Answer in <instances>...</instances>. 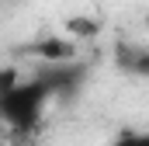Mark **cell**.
Instances as JSON below:
<instances>
[{"label":"cell","instance_id":"cell-1","mask_svg":"<svg viewBox=\"0 0 149 146\" xmlns=\"http://www.w3.org/2000/svg\"><path fill=\"white\" fill-rule=\"evenodd\" d=\"M52 101H56L52 84L42 73H35V77L21 80L14 91H7L0 98V125H7L10 132L28 136V132H35L42 125V118H45V111H49Z\"/></svg>","mask_w":149,"mask_h":146},{"label":"cell","instance_id":"cell-2","mask_svg":"<svg viewBox=\"0 0 149 146\" xmlns=\"http://www.w3.org/2000/svg\"><path fill=\"white\" fill-rule=\"evenodd\" d=\"M28 52L42 66H59V63H73L76 59V42L66 35H49V38H38Z\"/></svg>","mask_w":149,"mask_h":146},{"label":"cell","instance_id":"cell-3","mask_svg":"<svg viewBox=\"0 0 149 146\" xmlns=\"http://www.w3.org/2000/svg\"><path fill=\"white\" fill-rule=\"evenodd\" d=\"M114 66L128 77L149 80V45L142 42H118L114 45Z\"/></svg>","mask_w":149,"mask_h":146},{"label":"cell","instance_id":"cell-4","mask_svg":"<svg viewBox=\"0 0 149 146\" xmlns=\"http://www.w3.org/2000/svg\"><path fill=\"white\" fill-rule=\"evenodd\" d=\"M101 32V21H94V18H70L66 21V38H73L76 45H80V38H94Z\"/></svg>","mask_w":149,"mask_h":146},{"label":"cell","instance_id":"cell-5","mask_svg":"<svg viewBox=\"0 0 149 146\" xmlns=\"http://www.w3.org/2000/svg\"><path fill=\"white\" fill-rule=\"evenodd\" d=\"M108 146H149V129H128V132L114 136Z\"/></svg>","mask_w":149,"mask_h":146},{"label":"cell","instance_id":"cell-6","mask_svg":"<svg viewBox=\"0 0 149 146\" xmlns=\"http://www.w3.org/2000/svg\"><path fill=\"white\" fill-rule=\"evenodd\" d=\"M21 80H24V77H21V70H17V66H0V98H3L7 91H14Z\"/></svg>","mask_w":149,"mask_h":146}]
</instances>
